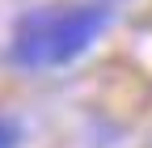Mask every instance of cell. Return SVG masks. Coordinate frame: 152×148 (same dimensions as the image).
I'll return each instance as SVG.
<instances>
[{"label":"cell","mask_w":152,"mask_h":148,"mask_svg":"<svg viewBox=\"0 0 152 148\" xmlns=\"http://www.w3.org/2000/svg\"><path fill=\"white\" fill-rule=\"evenodd\" d=\"M110 26L106 4H64V9H34L13 30L9 59L26 72L64 68L76 55H85Z\"/></svg>","instance_id":"obj_1"},{"label":"cell","mask_w":152,"mask_h":148,"mask_svg":"<svg viewBox=\"0 0 152 148\" xmlns=\"http://www.w3.org/2000/svg\"><path fill=\"white\" fill-rule=\"evenodd\" d=\"M17 144H21V123L0 114V148H17Z\"/></svg>","instance_id":"obj_2"}]
</instances>
